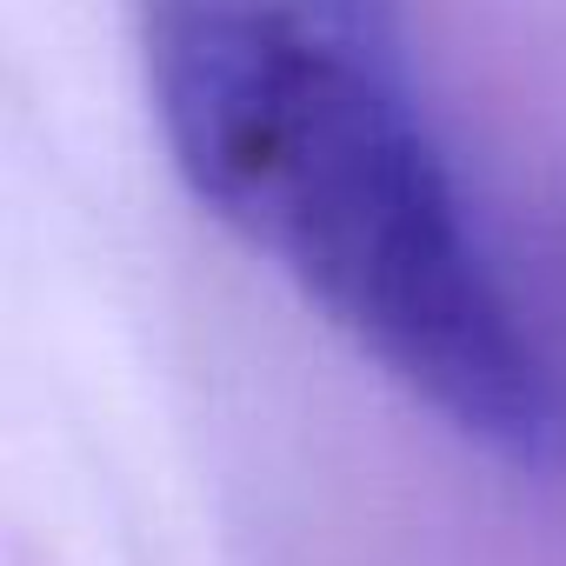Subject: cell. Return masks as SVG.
Returning <instances> with one entry per match:
<instances>
[{"label":"cell","mask_w":566,"mask_h":566,"mask_svg":"<svg viewBox=\"0 0 566 566\" xmlns=\"http://www.w3.org/2000/svg\"><path fill=\"white\" fill-rule=\"evenodd\" d=\"M187 193L420 407L539 460L553 394L427 127L400 0H147Z\"/></svg>","instance_id":"cell-1"}]
</instances>
